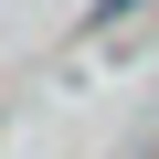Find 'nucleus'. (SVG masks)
<instances>
[{
    "label": "nucleus",
    "mask_w": 159,
    "mask_h": 159,
    "mask_svg": "<svg viewBox=\"0 0 159 159\" xmlns=\"http://www.w3.org/2000/svg\"><path fill=\"white\" fill-rule=\"evenodd\" d=\"M117 11H138V0H96V21H117Z\"/></svg>",
    "instance_id": "1"
}]
</instances>
